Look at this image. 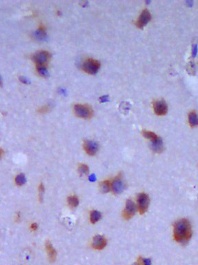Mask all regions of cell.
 Segmentation results:
<instances>
[{
    "instance_id": "obj_1",
    "label": "cell",
    "mask_w": 198,
    "mask_h": 265,
    "mask_svg": "<svg viewBox=\"0 0 198 265\" xmlns=\"http://www.w3.org/2000/svg\"><path fill=\"white\" fill-rule=\"evenodd\" d=\"M174 239L180 244H186L192 236V229L188 220L182 219L177 221L174 224Z\"/></svg>"
},
{
    "instance_id": "obj_2",
    "label": "cell",
    "mask_w": 198,
    "mask_h": 265,
    "mask_svg": "<svg viewBox=\"0 0 198 265\" xmlns=\"http://www.w3.org/2000/svg\"><path fill=\"white\" fill-rule=\"evenodd\" d=\"M73 111L77 117L82 119H88L91 118L93 115L92 108L88 104H75L73 107Z\"/></svg>"
},
{
    "instance_id": "obj_3",
    "label": "cell",
    "mask_w": 198,
    "mask_h": 265,
    "mask_svg": "<svg viewBox=\"0 0 198 265\" xmlns=\"http://www.w3.org/2000/svg\"><path fill=\"white\" fill-rule=\"evenodd\" d=\"M50 58V53L46 51H39L33 56V60L36 64V67H47Z\"/></svg>"
},
{
    "instance_id": "obj_4",
    "label": "cell",
    "mask_w": 198,
    "mask_h": 265,
    "mask_svg": "<svg viewBox=\"0 0 198 265\" xmlns=\"http://www.w3.org/2000/svg\"><path fill=\"white\" fill-rule=\"evenodd\" d=\"M100 67V63L97 59L88 58L83 62L82 66V70L86 73L94 75L98 71Z\"/></svg>"
},
{
    "instance_id": "obj_5",
    "label": "cell",
    "mask_w": 198,
    "mask_h": 265,
    "mask_svg": "<svg viewBox=\"0 0 198 265\" xmlns=\"http://www.w3.org/2000/svg\"><path fill=\"white\" fill-rule=\"evenodd\" d=\"M137 209L140 214H144L147 211L150 203V199L148 195L145 193H140L137 196Z\"/></svg>"
},
{
    "instance_id": "obj_6",
    "label": "cell",
    "mask_w": 198,
    "mask_h": 265,
    "mask_svg": "<svg viewBox=\"0 0 198 265\" xmlns=\"http://www.w3.org/2000/svg\"><path fill=\"white\" fill-rule=\"evenodd\" d=\"M137 211V206L135 203L131 200H128L126 202L125 208L123 211L122 216L125 220H130L134 216Z\"/></svg>"
},
{
    "instance_id": "obj_7",
    "label": "cell",
    "mask_w": 198,
    "mask_h": 265,
    "mask_svg": "<svg viewBox=\"0 0 198 265\" xmlns=\"http://www.w3.org/2000/svg\"><path fill=\"white\" fill-rule=\"evenodd\" d=\"M125 189V183L122 178V176H119L115 177L111 181V191L115 195H119L122 193Z\"/></svg>"
},
{
    "instance_id": "obj_8",
    "label": "cell",
    "mask_w": 198,
    "mask_h": 265,
    "mask_svg": "<svg viewBox=\"0 0 198 265\" xmlns=\"http://www.w3.org/2000/svg\"><path fill=\"white\" fill-rule=\"evenodd\" d=\"M83 148L86 154L93 156L96 155L98 152L99 145L96 142L93 140H84L83 143Z\"/></svg>"
},
{
    "instance_id": "obj_9",
    "label": "cell",
    "mask_w": 198,
    "mask_h": 265,
    "mask_svg": "<svg viewBox=\"0 0 198 265\" xmlns=\"http://www.w3.org/2000/svg\"><path fill=\"white\" fill-rule=\"evenodd\" d=\"M107 245V240L106 238L101 235H97L94 236L91 242V247L95 250H102L106 247Z\"/></svg>"
},
{
    "instance_id": "obj_10",
    "label": "cell",
    "mask_w": 198,
    "mask_h": 265,
    "mask_svg": "<svg viewBox=\"0 0 198 265\" xmlns=\"http://www.w3.org/2000/svg\"><path fill=\"white\" fill-rule=\"evenodd\" d=\"M151 20V15L150 12L147 9H144L140 15L139 18L136 22V26L140 29L145 26Z\"/></svg>"
},
{
    "instance_id": "obj_11",
    "label": "cell",
    "mask_w": 198,
    "mask_h": 265,
    "mask_svg": "<svg viewBox=\"0 0 198 265\" xmlns=\"http://www.w3.org/2000/svg\"><path fill=\"white\" fill-rule=\"evenodd\" d=\"M153 109L157 115H164L168 111L167 103L163 100L155 101L153 103Z\"/></svg>"
},
{
    "instance_id": "obj_12",
    "label": "cell",
    "mask_w": 198,
    "mask_h": 265,
    "mask_svg": "<svg viewBox=\"0 0 198 265\" xmlns=\"http://www.w3.org/2000/svg\"><path fill=\"white\" fill-rule=\"evenodd\" d=\"M45 248H46V251L48 255V259H49V261L51 262H55L57 258V252L54 249V247H53L52 244H51L49 241H46V242Z\"/></svg>"
},
{
    "instance_id": "obj_13",
    "label": "cell",
    "mask_w": 198,
    "mask_h": 265,
    "mask_svg": "<svg viewBox=\"0 0 198 265\" xmlns=\"http://www.w3.org/2000/svg\"><path fill=\"white\" fill-rule=\"evenodd\" d=\"M151 149L156 153H161L164 151L163 142L160 138H158L157 140L151 141Z\"/></svg>"
},
{
    "instance_id": "obj_14",
    "label": "cell",
    "mask_w": 198,
    "mask_h": 265,
    "mask_svg": "<svg viewBox=\"0 0 198 265\" xmlns=\"http://www.w3.org/2000/svg\"><path fill=\"white\" fill-rule=\"evenodd\" d=\"M99 189L102 193H107L111 191V182L104 180L99 184Z\"/></svg>"
},
{
    "instance_id": "obj_15",
    "label": "cell",
    "mask_w": 198,
    "mask_h": 265,
    "mask_svg": "<svg viewBox=\"0 0 198 265\" xmlns=\"http://www.w3.org/2000/svg\"><path fill=\"white\" fill-rule=\"evenodd\" d=\"M67 203L71 209H75L79 205V198L77 196L73 195L67 198Z\"/></svg>"
},
{
    "instance_id": "obj_16",
    "label": "cell",
    "mask_w": 198,
    "mask_h": 265,
    "mask_svg": "<svg viewBox=\"0 0 198 265\" xmlns=\"http://www.w3.org/2000/svg\"><path fill=\"white\" fill-rule=\"evenodd\" d=\"M189 122L191 127H196L198 125V115L195 111H192L189 113Z\"/></svg>"
},
{
    "instance_id": "obj_17",
    "label": "cell",
    "mask_w": 198,
    "mask_h": 265,
    "mask_svg": "<svg viewBox=\"0 0 198 265\" xmlns=\"http://www.w3.org/2000/svg\"><path fill=\"white\" fill-rule=\"evenodd\" d=\"M102 217V214L99 211L97 210H93L90 213V221L92 224H95L100 220Z\"/></svg>"
},
{
    "instance_id": "obj_18",
    "label": "cell",
    "mask_w": 198,
    "mask_h": 265,
    "mask_svg": "<svg viewBox=\"0 0 198 265\" xmlns=\"http://www.w3.org/2000/svg\"><path fill=\"white\" fill-rule=\"evenodd\" d=\"M142 135L144 138H146V139H148L151 141H153L157 140V138H159L158 136L157 135L155 132H151V131H142Z\"/></svg>"
},
{
    "instance_id": "obj_19",
    "label": "cell",
    "mask_w": 198,
    "mask_h": 265,
    "mask_svg": "<svg viewBox=\"0 0 198 265\" xmlns=\"http://www.w3.org/2000/svg\"><path fill=\"white\" fill-rule=\"evenodd\" d=\"M88 166L85 164H80L78 166V172L80 176H86L88 173Z\"/></svg>"
},
{
    "instance_id": "obj_20",
    "label": "cell",
    "mask_w": 198,
    "mask_h": 265,
    "mask_svg": "<svg viewBox=\"0 0 198 265\" xmlns=\"http://www.w3.org/2000/svg\"><path fill=\"white\" fill-rule=\"evenodd\" d=\"M132 265H151V260L148 258H143L140 257L137 261Z\"/></svg>"
},
{
    "instance_id": "obj_21",
    "label": "cell",
    "mask_w": 198,
    "mask_h": 265,
    "mask_svg": "<svg viewBox=\"0 0 198 265\" xmlns=\"http://www.w3.org/2000/svg\"><path fill=\"white\" fill-rule=\"evenodd\" d=\"M15 184L18 186L24 185L26 182V178L24 174H19L15 177Z\"/></svg>"
},
{
    "instance_id": "obj_22",
    "label": "cell",
    "mask_w": 198,
    "mask_h": 265,
    "mask_svg": "<svg viewBox=\"0 0 198 265\" xmlns=\"http://www.w3.org/2000/svg\"><path fill=\"white\" fill-rule=\"evenodd\" d=\"M37 70L41 76L46 77L48 75L47 67H37Z\"/></svg>"
},
{
    "instance_id": "obj_23",
    "label": "cell",
    "mask_w": 198,
    "mask_h": 265,
    "mask_svg": "<svg viewBox=\"0 0 198 265\" xmlns=\"http://www.w3.org/2000/svg\"><path fill=\"white\" fill-rule=\"evenodd\" d=\"M50 110V106H48V105H45V106H42V107H41L40 108H39L37 111H38V113H41V114H44V113H46L49 112Z\"/></svg>"
},
{
    "instance_id": "obj_24",
    "label": "cell",
    "mask_w": 198,
    "mask_h": 265,
    "mask_svg": "<svg viewBox=\"0 0 198 265\" xmlns=\"http://www.w3.org/2000/svg\"><path fill=\"white\" fill-rule=\"evenodd\" d=\"M19 79H20V80L21 81V82H22V83H24V84H27V83L29 82L27 78H24V77H20V78Z\"/></svg>"
},
{
    "instance_id": "obj_25",
    "label": "cell",
    "mask_w": 198,
    "mask_h": 265,
    "mask_svg": "<svg viewBox=\"0 0 198 265\" xmlns=\"http://www.w3.org/2000/svg\"><path fill=\"white\" fill-rule=\"evenodd\" d=\"M31 230L32 231H36L37 229V224H36V223H33L31 225Z\"/></svg>"
},
{
    "instance_id": "obj_26",
    "label": "cell",
    "mask_w": 198,
    "mask_h": 265,
    "mask_svg": "<svg viewBox=\"0 0 198 265\" xmlns=\"http://www.w3.org/2000/svg\"><path fill=\"white\" fill-rule=\"evenodd\" d=\"M88 179L91 182H95V180H96V177H95V175L93 174V175H91V176H89Z\"/></svg>"
},
{
    "instance_id": "obj_27",
    "label": "cell",
    "mask_w": 198,
    "mask_h": 265,
    "mask_svg": "<svg viewBox=\"0 0 198 265\" xmlns=\"http://www.w3.org/2000/svg\"><path fill=\"white\" fill-rule=\"evenodd\" d=\"M4 153V150H3V149H0V160H1V158L3 157Z\"/></svg>"
},
{
    "instance_id": "obj_28",
    "label": "cell",
    "mask_w": 198,
    "mask_h": 265,
    "mask_svg": "<svg viewBox=\"0 0 198 265\" xmlns=\"http://www.w3.org/2000/svg\"><path fill=\"white\" fill-rule=\"evenodd\" d=\"M2 86V79H1V77L0 76V86Z\"/></svg>"
}]
</instances>
